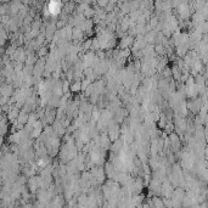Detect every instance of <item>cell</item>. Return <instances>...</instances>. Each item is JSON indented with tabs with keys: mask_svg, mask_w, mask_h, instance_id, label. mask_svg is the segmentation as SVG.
Returning a JSON list of instances; mask_svg holds the SVG:
<instances>
[]
</instances>
